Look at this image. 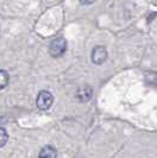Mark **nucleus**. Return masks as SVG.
<instances>
[{
	"instance_id": "f257e3e1",
	"label": "nucleus",
	"mask_w": 157,
	"mask_h": 158,
	"mask_svg": "<svg viewBox=\"0 0 157 158\" xmlns=\"http://www.w3.org/2000/svg\"><path fill=\"white\" fill-rule=\"evenodd\" d=\"M67 40L63 37H57L49 44V54L53 57H61L67 51Z\"/></svg>"
},
{
	"instance_id": "f03ea898",
	"label": "nucleus",
	"mask_w": 157,
	"mask_h": 158,
	"mask_svg": "<svg viewBox=\"0 0 157 158\" xmlns=\"http://www.w3.org/2000/svg\"><path fill=\"white\" fill-rule=\"evenodd\" d=\"M54 102V96L48 90H42L39 92V94L37 95V99H36V105L39 110L42 111H47L51 107V105Z\"/></svg>"
},
{
	"instance_id": "7ed1b4c3",
	"label": "nucleus",
	"mask_w": 157,
	"mask_h": 158,
	"mask_svg": "<svg viewBox=\"0 0 157 158\" xmlns=\"http://www.w3.org/2000/svg\"><path fill=\"white\" fill-rule=\"evenodd\" d=\"M107 60V50L105 47L98 45L92 50V62L100 65Z\"/></svg>"
},
{
	"instance_id": "20e7f679",
	"label": "nucleus",
	"mask_w": 157,
	"mask_h": 158,
	"mask_svg": "<svg viewBox=\"0 0 157 158\" xmlns=\"http://www.w3.org/2000/svg\"><path fill=\"white\" fill-rule=\"evenodd\" d=\"M93 95V90L89 86H82L78 88V99L81 102H87L88 100H91Z\"/></svg>"
},
{
	"instance_id": "39448f33",
	"label": "nucleus",
	"mask_w": 157,
	"mask_h": 158,
	"mask_svg": "<svg viewBox=\"0 0 157 158\" xmlns=\"http://www.w3.org/2000/svg\"><path fill=\"white\" fill-rule=\"evenodd\" d=\"M57 157V152H56V149L48 145V146H44L38 155V158H56Z\"/></svg>"
},
{
	"instance_id": "423d86ee",
	"label": "nucleus",
	"mask_w": 157,
	"mask_h": 158,
	"mask_svg": "<svg viewBox=\"0 0 157 158\" xmlns=\"http://www.w3.org/2000/svg\"><path fill=\"white\" fill-rule=\"evenodd\" d=\"M10 82V75L6 70H0V90L4 89Z\"/></svg>"
},
{
	"instance_id": "0eeeda50",
	"label": "nucleus",
	"mask_w": 157,
	"mask_h": 158,
	"mask_svg": "<svg viewBox=\"0 0 157 158\" xmlns=\"http://www.w3.org/2000/svg\"><path fill=\"white\" fill-rule=\"evenodd\" d=\"M8 140V135L5 128L0 127V148H2Z\"/></svg>"
},
{
	"instance_id": "6e6552de",
	"label": "nucleus",
	"mask_w": 157,
	"mask_h": 158,
	"mask_svg": "<svg viewBox=\"0 0 157 158\" xmlns=\"http://www.w3.org/2000/svg\"><path fill=\"white\" fill-rule=\"evenodd\" d=\"M81 1V4H83V5H91V4H93L95 0H80Z\"/></svg>"
}]
</instances>
